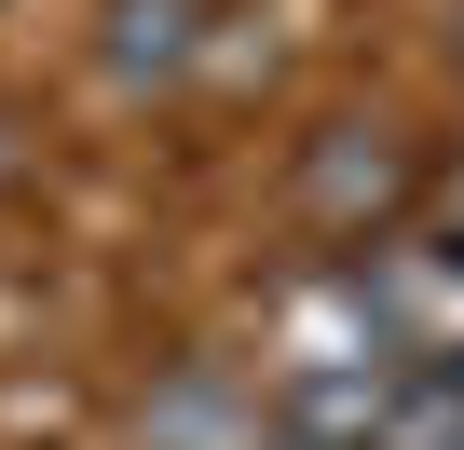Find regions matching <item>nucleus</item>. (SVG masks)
<instances>
[{
    "mask_svg": "<svg viewBox=\"0 0 464 450\" xmlns=\"http://www.w3.org/2000/svg\"><path fill=\"white\" fill-rule=\"evenodd\" d=\"M191 14H205V0H110V69H123V82L191 69Z\"/></svg>",
    "mask_w": 464,
    "mask_h": 450,
    "instance_id": "f257e3e1",
    "label": "nucleus"
}]
</instances>
